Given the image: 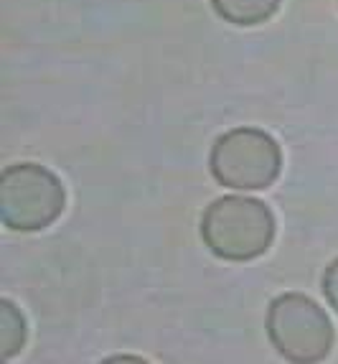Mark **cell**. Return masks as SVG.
<instances>
[{
  "label": "cell",
  "instance_id": "7a4b0ae2",
  "mask_svg": "<svg viewBox=\"0 0 338 364\" xmlns=\"http://www.w3.org/2000/svg\"><path fill=\"white\" fill-rule=\"evenodd\" d=\"M67 204L54 171L41 164H13L0 176V219L8 230H46Z\"/></svg>",
  "mask_w": 338,
  "mask_h": 364
},
{
  "label": "cell",
  "instance_id": "8992f818",
  "mask_svg": "<svg viewBox=\"0 0 338 364\" xmlns=\"http://www.w3.org/2000/svg\"><path fill=\"white\" fill-rule=\"evenodd\" d=\"M26 344V318L8 298L0 301V357L13 359Z\"/></svg>",
  "mask_w": 338,
  "mask_h": 364
},
{
  "label": "cell",
  "instance_id": "3957f363",
  "mask_svg": "<svg viewBox=\"0 0 338 364\" xmlns=\"http://www.w3.org/2000/svg\"><path fill=\"white\" fill-rule=\"evenodd\" d=\"M212 173L222 186L260 191L280 176V146L272 135L257 128H234L214 143L209 156Z\"/></svg>",
  "mask_w": 338,
  "mask_h": 364
},
{
  "label": "cell",
  "instance_id": "6da1fadb",
  "mask_svg": "<svg viewBox=\"0 0 338 364\" xmlns=\"http://www.w3.org/2000/svg\"><path fill=\"white\" fill-rule=\"evenodd\" d=\"M201 237L214 255L231 262H247L265 255L275 237L270 207L249 196H222L201 217Z\"/></svg>",
  "mask_w": 338,
  "mask_h": 364
},
{
  "label": "cell",
  "instance_id": "ba28073f",
  "mask_svg": "<svg viewBox=\"0 0 338 364\" xmlns=\"http://www.w3.org/2000/svg\"><path fill=\"white\" fill-rule=\"evenodd\" d=\"M109 362H143L140 357H112Z\"/></svg>",
  "mask_w": 338,
  "mask_h": 364
},
{
  "label": "cell",
  "instance_id": "5b68a950",
  "mask_svg": "<svg viewBox=\"0 0 338 364\" xmlns=\"http://www.w3.org/2000/svg\"><path fill=\"white\" fill-rule=\"evenodd\" d=\"M219 18L234 26H257L270 21L280 8V0H212Z\"/></svg>",
  "mask_w": 338,
  "mask_h": 364
},
{
  "label": "cell",
  "instance_id": "277c9868",
  "mask_svg": "<svg viewBox=\"0 0 338 364\" xmlns=\"http://www.w3.org/2000/svg\"><path fill=\"white\" fill-rule=\"evenodd\" d=\"M267 336L290 362H320L333 346L331 318L313 298L283 293L267 311Z\"/></svg>",
  "mask_w": 338,
  "mask_h": 364
},
{
  "label": "cell",
  "instance_id": "52a82bcc",
  "mask_svg": "<svg viewBox=\"0 0 338 364\" xmlns=\"http://www.w3.org/2000/svg\"><path fill=\"white\" fill-rule=\"evenodd\" d=\"M323 293H326L328 304L338 311V260H333L323 273Z\"/></svg>",
  "mask_w": 338,
  "mask_h": 364
}]
</instances>
